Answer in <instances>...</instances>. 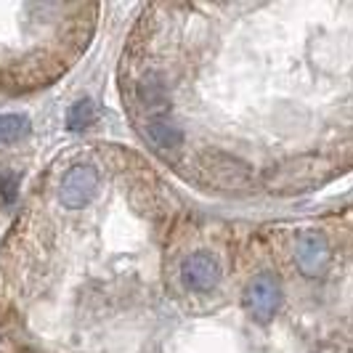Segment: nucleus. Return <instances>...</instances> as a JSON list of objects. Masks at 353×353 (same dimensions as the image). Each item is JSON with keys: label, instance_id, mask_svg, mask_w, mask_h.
Segmentation results:
<instances>
[{"label": "nucleus", "instance_id": "20e7f679", "mask_svg": "<svg viewBox=\"0 0 353 353\" xmlns=\"http://www.w3.org/2000/svg\"><path fill=\"white\" fill-rule=\"evenodd\" d=\"M330 245L319 231H303L301 236L295 239V265L303 276L316 279L327 271L330 265Z\"/></svg>", "mask_w": 353, "mask_h": 353}, {"label": "nucleus", "instance_id": "6e6552de", "mask_svg": "<svg viewBox=\"0 0 353 353\" xmlns=\"http://www.w3.org/2000/svg\"><path fill=\"white\" fill-rule=\"evenodd\" d=\"M139 96L149 109H165L168 106V96H165V85L157 77H146L139 85Z\"/></svg>", "mask_w": 353, "mask_h": 353}, {"label": "nucleus", "instance_id": "423d86ee", "mask_svg": "<svg viewBox=\"0 0 353 353\" xmlns=\"http://www.w3.org/2000/svg\"><path fill=\"white\" fill-rule=\"evenodd\" d=\"M93 123H96V104L90 99H80V101H74L70 106V112H67V128H70L72 133H80V130L90 128Z\"/></svg>", "mask_w": 353, "mask_h": 353}, {"label": "nucleus", "instance_id": "39448f33", "mask_svg": "<svg viewBox=\"0 0 353 353\" xmlns=\"http://www.w3.org/2000/svg\"><path fill=\"white\" fill-rule=\"evenodd\" d=\"M143 136L149 139V143L157 149V152H176L178 146L183 143V133L181 128H176L173 123H168L165 117H152L149 123L143 125Z\"/></svg>", "mask_w": 353, "mask_h": 353}, {"label": "nucleus", "instance_id": "f03ea898", "mask_svg": "<svg viewBox=\"0 0 353 353\" xmlns=\"http://www.w3.org/2000/svg\"><path fill=\"white\" fill-rule=\"evenodd\" d=\"M181 282L194 295H208L221 282V265L210 252H192L181 263Z\"/></svg>", "mask_w": 353, "mask_h": 353}, {"label": "nucleus", "instance_id": "0eeeda50", "mask_svg": "<svg viewBox=\"0 0 353 353\" xmlns=\"http://www.w3.org/2000/svg\"><path fill=\"white\" fill-rule=\"evenodd\" d=\"M30 133V120L21 114H0V143H17Z\"/></svg>", "mask_w": 353, "mask_h": 353}, {"label": "nucleus", "instance_id": "f257e3e1", "mask_svg": "<svg viewBox=\"0 0 353 353\" xmlns=\"http://www.w3.org/2000/svg\"><path fill=\"white\" fill-rule=\"evenodd\" d=\"M242 305L250 314V319H255L258 324H268L271 319L276 316L279 305H282V284H279V279L271 271L252 276L250 284L245 287Z\"/></svg>", "mask_w": 353, "mask_h": 353}, {"label": "nucleus", "instance_id": "7ed1b4c3", "mask_svg": "<svg viewBox=\"0 0 353 353\" xmlns=\"http://www.w3.org/2000/svg\"><path fill=\"white\" fill-rule=\"evenodd\" d=\"M99 189V173L96 168L90 165H74L67 170V176L61 178V186H59V199L64 202V208L70 210H80L90 205V199L96 196Z\"/></svg>", "mask_w": 353, "mask_h": 353}, {"label": "nucleus", "instance_id": "1a4fd4ad", "mask_svg": "<svg viewBox=\"0 0 353 353\" xmlns=\"http://www.w3.org/2000/svg\"><path fill=\"white\" fill-rule=\"evenodd\" d=\"M0 192H3V199H6V202H14V196H17V178L14 176L3 178Z\"/></svg>", "mask_w": 353, "mask_h": 353}]
</instances>
